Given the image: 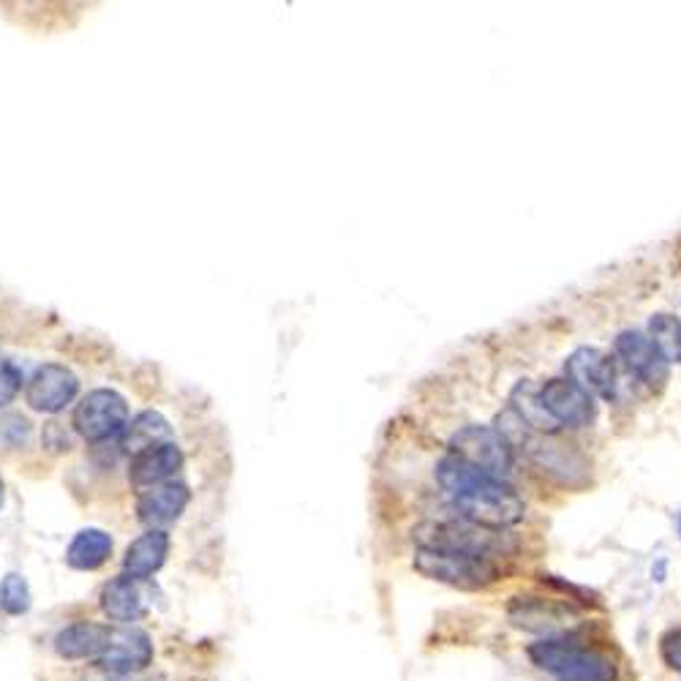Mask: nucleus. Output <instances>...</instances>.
Here are the masks:
<instances>
[{
  "label": "nucleus",
  "instance_id": "1",
  "mask_svg": "<svg viewBox=\"0 0 681 681\" xmlns=\"http://www.w3.org/2000/svg\"><path fill=\"white\" fill-rule=\"evenodd\" d=\"M431 477L442 497L444 513L439 518L469 521L488 529H510L524 521L526 504L510 482L482 475L453 453L437 455Z\"/></svg>",
  "mask_w": 681,
  "mask_h": 681
},
{
  "label": "nucleus",
  "instance_id": "2",
  "mask_svg": "<svg viewBox=\"0 0 681 681\" xmlns=\"http://www.w3.org/2000/svg\"><path fill=\"white\" fill-rule=\"evenodd\" d=\"M417 548H431L444 553H464L475 559H497L513 557L518 551V540L507 529H488V526L469 524L458 518H437L415 526Z\"/></svg>",
  "mask_w": 681,
  "mask_h": 681
},
{
  "label": "nucleus",
  "instance_id": "3",
  "mask_svg": "<svg viewBox=\"0 0 681 681\" xmlns=\"http://www.w3.org/2000/svg\"><path fill=\"white\" fill-rule=\"evenodd\" d=\"M447 453H453L464 464L475 466L482 475L493 477V480L513 482L515 475H518L515 450L491 426H477V422L458 426L447 437Z\"/></svg>",
  "mask_w": 681,
  "mask_h": 681
},
{
  "label": "nucleus",
  "instance_id": "4",
  "mask_svg": "<svg viewBox=\"0 0 681 681\" xmlns=\"http://www.w3.org/2000/svg\"><path fill=\"white\" fill-rule=\"evenodd\" d=\"M529 657L537 668L553 673L559 681H613L617 666L608 655L584 649L559 638L537 641L529 646Z\"/></svg>",
  "mask_w": 681,
  "mask_h": 681
},
{
  "label": "nucleus",
  "instance_id": "5",
  "mask_svg": "<svg viewBox=\"0 0 681 681\" xmlns=\"http://www.w3.org/2000/svg\"><path fill=\"white\" fill-rule=\"evenodd\" d=\"M415 570L426 578L442 581V584L458 586V589H486L499 578V564L491 559L431 551V548H417Z\"/></svg>",
  "mask_w": 681,
  "mask_h": 681
},
{
  "label": "nucleus",
  "instance_id": "6",
  "mask_svg": "<svg viewBox=\"0 0 681 681\" xmlns=\"http://www.w3.org/2000/svg\"><path fill=\"white\" fill-rule=\"evenodd\" d=\"M129 406L115 390H93L80 401L74 411V426L87 442H104L126 428Z\"/></svg>",
  "mask_w": 681,
  "mask_h": 681
},
{
  "label": "nucleus",
  "instance_id": "7",
  "mask_svg": "<svg viewBox=\"0 0 681 681\" xmlns=\"http://www.w3.org/2000/svg\"><path fill=\"white\" fill-rule=\"evenodd\" d=\"M540 404L559 422V428H586L597 417V406L592 393H586L581 384H575L568 377L548 379L540 387Z\"/></svg>",
  "mask_w": 681,
  "mask_h": 681
},
{
  "label": "nucleus",
  "instance_id": "8",
  "mask_svg": "<svg viewBox=\"0 0 681 681\" xmlns=\"http://www.w3.org/2000/svg\"><path fill=\"white\" fill-rule=\"evenodd\" d=\"M153 662V641L145 630L140 628H120L112 630V638L109 646L104 649V655L98 657L96 666L101 671L112 673V677L126 679L134 677V673L145 671Z\"/></svg>",
  "mask_w": 681,
  "mask_h": 681
},
{
  "label": "nucleus",
  "instance_id": "9",
  "mask_svg": "<svg viewBox=\"0 0 681 681\" xmlns=\"http://www.w3.org/2000/svg\"><path fill=\"white\" fill-rule=\"evenodd\" d=\"M564 371H568V379H573L575 384H581L586 393H597L606 401L617 398V390H619L617 362H613V357L606 355V351L584 346V349L573 351V355L568 357Z\"/></svg>",
  "mask_w": 681,
  "mask_h": 681
},
{
  "label": "nucleus",
  "instance_id": "10",
  "mask_svg": "<svg viewBox=\"0 0 681 681\" xmlns=\"http://www.w3.org/2000/svg\"><path fill=\"white\" fill-rule=\"evenodd\" d=\"M76 390H80V382H76V377L69 368L60 366V362H47L31 377L25 398L33 409L44 411V415H55V411L65 409L74 401Z\"/></svg>",
  "mask_w": 681,
  "mask_h": 681
},
{
  "label": "nucleus",
  "instance_id": "11",
  "mask_svg": "<svg viewBox=\"0 0 681 681\" xmlns=\"http://www.w3.org/2000/svg\"><path fill=\"white\" fill-rule=\"evenodd\" d=\"M613 349L622 357L624 366H628L644 384H649V387H662V384L668 382L666 357L657 351V346L652 344V338H646L644 333L638 331L619 333Z\"/></svg>",
  "mask_w": 681,
  "mask_h": 681
},
{
  "label": "nucleus",
  "instance_id": "12",
  "mask_svg": "<svg viewBox=\"0 0 681 681\" xmlns=\"http://www.w3.org/2000/svg\"><path fill=\"white\" fill-rule=\"evenodd\" d=\"M191 502V491L183 482H162L145 491L136 502V515L151 529H162V526L175 524L180 515L186 513Z\"/></svg>",
  "mask_w": 681,
  "mask_h": 681
},
{
  "label": "nucleus",
  "instance_id": "13",
  "mask_svg": "<svg viewBox=\"0 0 681 681\" xmlns=\"http://www.w3.org/2000/svg\"><path fill=\"white\" fill-rule=\"evenodd\" d=\"M101 611L112 622H120L129 628L131 622H136V619H142L147 613V589L142 586L140 578L120 575V578L109 581L101 589Z\"/></svg>",
  "mask_w": 681,
  "mask_h": 681
},
{
  "label": "nucleus",
  "instance_id": "14",
  "mask_svg": "<svg viewBox=\"0 0 681 681\" xmlns=\"http://www.w3.org/2000/svg\"><path fill=\"white\" fill-rule=\"evenodd\" d=\"M109 638H112V630L107 624L76 622L55 635V652L63 660H98L109 646Z\"/></svg>",
  "mask_w": 681,
  "mask_h": 681
},
{
  "label": "nucleus",
  "instance_id": "15",
  "mask_svg": "<svg viewBox=\"0 0 681 681\" xmlns=\"http://www.w3.org/2000/svg\"><path fill=\"white\" fill-rule=\"evenodd\" d=\"M183 466V453H180L178 444L167 442V444H158V447L145 450L134 458L131 464V486L136 488H145V486H162L167 477H172L175 471Z\"/></svg>",
  "mask_w": 681,
  "mask_h": 681
},
{
  "label": "nucleus",
  "instance_id": "16",
  "mask_svg": "<svg viewBox=\"0 0 681 681\" xmlns=\"http://www.w3.org/2000/svg\"><path fill=\"white\" fill-rule=\"evenodd\" d=\"M169 553V535L164 529H151L147 535L136 537L123 557V570L131 578H151L153 573L162 570Z\"/></svg>",
  "mask_w": 681,
  "mask_h": 681
},
{
  "label": "nucleus",
  "instance_id": "17",
  "mask_svg": "<svg viewBox=\"0 0 681 681\" xmlns=\"http://www.w3.org/2000/svg\"><path fill=\"white\" fill-rule=\"evenodd\" d=\"M568 617L570 611H564L562 606L537 600V597H526V600L521 597L510 606V619L529 633H553V630L568 624Z\"/></svg>",
  "mask_w": 681,
  "mask_h": 681
},
{
  "label": "nucleus",
  "instance_id": "18",
  "mask_svg": "<svg viewBox=\"0 0 681 681\" xmlns=\"http://www.w3.org/2000/svg\"><path fill=\"white\" fill-rule=\"evenodd\" d=\"M510 406L521 415V420L531 428L535 433L542 437H553L559 431V422L553 420L546 411V406L540 404V384H535L531 379H524L513 387L510 393Z\"/></svg>",
  "mask_w": 681,
  "mask_h": 681
},
{
  "label": "nucleus",
  "instance_id": "19",
  "mask_svg": "<svg viewBox=\"0 0 681 681\" xmlns=\"http://www.w3.org/2000/svg\"><path fill=\"white\" fill-rule=\"evenodd\" d=\"M169 437H172V428H169L167 417L147 409L123 428V447L140 455L145 450L158 447V444H167Z\"/></svg>",
  "mask_w": 681,
  "mask_h": 681
},
{
  "label": "nucleus",
  "instance_id": "20",
  "mask_svg": "<svg viewBox=\"0 0 681 681\" xmlns=\"http://www.w3.org/2000/svg\"><path fill=\"white\" fill-rule=\"evenodd\" d=\"M112 553V537L101 529H82L65 551V562L74 570H98Z\"/></svg>",
  "mask_w": 681,
  "mask_h": 681
},
{
  "label": "nucleus",
  "instance_id": "21",
  "mask_svg": "<svg viewBox=\"0 0 681 681\" xmlns=\"http://www.w3.org/2000/svg\"><path fill=\"white\" fill-rule=\"evenodd\" d=\"M652 344L657 346L662 357L673 362H681V322L671 314H657L649 320Z\"/></svg>",
  "mask_w": 681,
  "mask_h": 681
},
{
  "label": "nucleus",
  "instance_id": "22",
  "mask_svg": "<svg viewBox=\"0 0 681 681\" xmlns=\"http://www.w3.org/2000/svg\"><path fill=\"white\" fill-rule=\"evenodd\" d=\"M0 606H3V611L11 613V617L27 613V608H31V586H27V581L22 578V575L16 573L5 575L3 586H0Z\"/></svg>",
  "mask_w": 681,
  "mask_h": 681
},
{
  "label": "nucleus",
  "instance_id": "23",
  "mask_svg": "<svg viewBox=\"0 0 681 681\" xmlns=\"http://www.w3.org/2000/svg\"><path fill=\"white\" fill-rule=\"evenodd\" d=\"M22 387V371L9 360H0V406L9 404Z\"/></svg>",
  "mask_w": 681,
  "mask_h": 681
},
{
  "label": "nucleus",
  "instance_id": "24",
  "mask_svg": "<svg viewBox=\"0 0 681 681\" xmlns=\"http://www.w3.org/2000/svg\"><path fill=\"white\" fill-rule=\"evenodd\" d=\"M660 655L671 671L681 673V628H671L660 638Z\"/></svg>",
  "mask_w": 681,
  "mask_h": 681
},
{
  "label": "nucleus",
  "instance_id": "25",
  "mask_svg": "<svg viewBox=\"0 0 681 681\" xmlns=\"http://www.w3.org/2000/svg\"><path fill=\"white\" fill-rule=\"evenodd\" d=\"M0 504H3V482H0Z\"/></svg>",
  "mask_w": 681,
  "mask_h": 681
},
{
  "label": "nucleus",
  "instance_id": "26",
  "mask_svg": "<svg viewBox=\"0 0 681 681\" xmlns=\"http://www.w3.org/2000/svg\"><path fill=\"white\" fill-rule=\"evenodd\" d=\"M118 681H134L131 677H126V679H118Z\"/></svg>",
  "mask_w": 681,
  "mask_h": 681
},
{
  "label": "nucleus",
  "instance_id": "27",
  "mask_svg": "<svg viewBox=\"0 0 681 681\" xmlns=\"http://www.w3.org/2000/svg\"><path fill=\"white\" fill-rule=\"evenodd\" d=\"M679 529H681V524H679Z\"/></svg>",
  "mask_w": 681,
  "mask_h": 681
}]
</instances>
